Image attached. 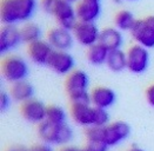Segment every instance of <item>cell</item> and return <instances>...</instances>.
Listing matches in <instances>:
<instances>
[{
  "label": "cell",
  "instance_id": "obj_1",
  "mask_svg": "<svg viewBox=\"0 0 154 151\" xmlns=\"http://www.w3.org/2000/svg\"><path fill=\"white\" fill-rule=\"evenodd\" d=\"M37 10V0H1L0 19L4 25L28 23Z\"/></svg>",
  "mask_w": 154,
  "mask_h": 151
},
{
  "label": "cell",
  "instance_id": "obj_2",
  "mask_svg": "<svg viewBox=\"0 0 154 151\" xmlns=\"http://www.w3.org/2000/svg\"><path fill=\"white\" fill-rule=\"evenodd\" d=\"M42 11L57 20L58 26L72 31L78 23L75 7L66 0H41Z\"/></svg>",
  "mask_w": 154,
  "mask_h": 151
},
{
  "label": "cell",
  "instance_id": "obj_3",
  "mask_svg": "<svg viewBox=\"0 0 154 151\" xmlns=\"http://www.w3.org/2000/svg\"><path fill=\"white\" fill-rule=\"evenodd\" d=\"M38 135L47 145H65L73 138V130L67 123L53 124L45 120L39 124Z\"/></svg>",
  "mask_w": 154,
  "mask_h": 151
},
{
  "label": "cell",
  "instance_id": "obj_4",
  "mask_svg": "<svg viewBox=\"0 0 154 151\" xmlns=\"http://www.w3.org/2000/svg\"><path fill=\"white\" fill-rule=\"evenodd\" d=\"M88 85L90 79L87 73L82 70H73L65 82V88L71 101H91Z\"/></svg>",
  "mask_w": 154,
  "mask_h": 151
},
{
  "label": "cell",
  "instance_id": "obj_5",
  "mask_svg": "<svg viewBox=\"0 0 154 151\" xmlns=\"http://www.w3.org/2000/svg\"><path fill=\"white\" fill-rule=\"evenodd\" d=\"M1 72L4 78L10 83H18L25 80L29 69L24 58L19 56H10L4 59L1 64Z\"/></svg>",
  "mask_w": 154,
  "mask_h": 151
},
{
  "label": "cell",
  "instance_id": "obj_6",
  "mask_svg": "<svg viewBox=\"0 0 154 151\" xmlns=\"http://www.w3.org/2000/svg\"><path fill=\"white\" fill-rule=\"evenodd\" d=\"M131 36L137 44L146 49L154 47V15L137 20L131 30Z\"/></svg>",
  "mask_w": 154,
  "mask_h": 151
},
{
  "label": "cell",
  "instance_id": "obj_7",
  "mask_svg": "<svg viewBox=\"0 0 154 151\" xmlns=\"http://www.w3.org/2000/svg\"><path fill=\"white\" fill-rule=\"evenodd\" d=\"M100 30L95 23H86V21H78L72 30L74 40L78 44L85 47H91L94 44L99 43Z\"/></svg>",
  "mask_w": 154,
  "mask_h": 151
},
{
  "label": "cell",
  "instance_id": "obj_8",
  "mask_svg": "<svg viewBox=\"0 0 154 151\" xmlns=\"http://www.w3.org/2000/svg\"><path fill=\"white\" fill-rule=\"evenodd\" d=\"M131 133V127L125 122H114L103 126V144L107 148L119 145Z\"/></svg>",
  "mask_w": 154,
  "mask_h": 151
},
{
  "label": "cell",
  "instance_id": "obj_9",
  "mask_svg": "<svg viewBox=\"0 0 154 151\" xmlns=\"http://www.w3.org/2000/svg\"><path fill=\"white\" fill-rule=\"evenodd\" d=\"M127 54V69L133 73H142L149 65L148 49L139 44H134L126 52Z\"/></svg>",
  "mask_w": 154,
  "mask_h": 151
},
{
  "label": "cell",
  "instance_id": "obj_10",
  "mask_svg": "<svg viewBox=\"0 0 154 151\" xmlns=\"http://www.w3.org/2000/svg\"><path fill=\"white\" fill-rule=\"evenodd\" d=\"M97 108L91 101H73L71 105V117L80 126L90 127L94 125Z\"/></svg>",
  "mask_w": 154,
  "mask_h": 151
},
{
  "label": "cell",
  "instance_id": "obj_11",
  "mask_svg": "<svg viewBox=\"0 0 154 151\" xmlns=\"http://www.w3.org/2000/svg\"><path fill=\"white\" fill-rule=\"evenodd\" d=\"M47 66L58 75H69L74 67V58L67 51L53 50Z\"/></svg>",
  "mask_w": 154,
  "mask_h": 151
},
{
  "label": "cell",
  "instance_id": "obj_12",
  "mask_svg": "<svg viewBox=\"0 0 154 151\" xmlns=\"http://www.w3.org/2000/svg\"><path fill=\"white\" fill-rule=\"evenodd\" d=\"M46 40L50 43L53 50L68 51L73 46L74 37H73L72 31L58 26V27H54L48 31Z\"/></svg>",
  "mask_w": 154,
  "mask_h": 151
},
{
  "label": "cell",
  "instance_id": "obj_13",
  "mask_svg": "<svg viewBox=\"0 0 154 151\" xmlns=\"http://www.w3.org/2000/svg\"><path fill=\"white\" fill-rule=\"evenodd\" d=\"M74 7L78 21L95 23L101 14L100 0H80Z\"/></svg>",
  "mask_w": 154,
  "mask_h": 151
},
{
  "label": "cell",
  "instance_id": "obj_14",
  "mask_svg": "<svg viewBox=\"0 0 154 151\" xmlns=\"http://www.w3.org/2000/svg\"><path fill=\"white\" fill-rule=\"evenodd\" d=\"M21 116L25 118L27 122L33 124H41L46 120V112L47 106L37 99H29L21 104L20 109Z\"/></svg>",
  "mask_w": 154,
  "mask_h": 151
},
{
  "label": "cell",
  "instance_id": "obj_15",
  "mask_svg": "<svg viewBox=\"0 0 154 151\" xmlns=\"http://www.w3.org/2000/svg\"><path fill=\"white\" fill-rule=\"evenodd\" d=\"M23 43L20 36V28L15 25H4L0 31V53L5 54L14 50Z\"/></svg>",
  "mask_w": 154,
  "mask_h": 151
},
{
  "label": "cell",
  "instance_id": "obj_16",
  "mask_svg": "<svg viewBox=\"0 0 154 151\" xmlns=\"http://www.w3.org/2000/svg\"><path fill=\"white\" fill-rule=\"evenodd\" d=\"M52 52L53 47L50 45V43L42 39L28 44L27 47V54L29 59L37 65H47Z\"/></svg>",
  "mask_w": 154,
  "mask_h": 151
},
{
  "label": "cell",
  "instance_id": "obj_17",
  "mask_svg": "<svg viewBox=\"0 0 154 151\" xmlns=\"http://www.w3.org/2000/svg\"><path fill=\"white\" fill-rule=\"evenodd\" d=\"M91 104L95 108L107 110L108 108L116 104V92L109 88L106 86H98L92 90L90 93Z\"/></svg>",
  "mask_w": 154,
  "mask_h": 151
},
{
  "label": "cell",
  "instance_id": "obj_18",
  "mask_svg": "<svg viewBox=\"0 0 154 151\" xmlns=\"http://www.w3.org/2000/svg\"><path fill=\"white\" fill-rule=\"evenodd\" d=\"M99 43L106 46L109 51L121 49L124 44V37L120 30L116 27H107L100 32Z\"/></svg>",
  "mask_w": 154,
  "mask_h": 151
},
{
  "label": "cell",
  "instance_id": "obj_19",
  "mask_svg": "<svg viewBox=\"0 0 154 151\" xmlns=\"http://www.w3.org/2000/svg\"><path fill=\"white\" fill-rule=\"evenodd\" d=\"M10 95H11L13 101H19L23 104L29 99H33L34 88L31 85V83H28L26 80H21V82L12 84Z\"/></svg>",
  "mask_w": 154,
  "mask_h": 151
},
{
  "label": "cell",
  "instance_id": "obj_20",
  "mask_svg": "<svg viewBox=\"0 0 154 151\" xmlns=\"http://www.w3.org/2000/svg\"><path fill=\"white\" fill-rule=\"evenodd\" d=\"M106 65L113 72H121L127 69V54L121 49L109 51Z\"/></svg>",
  "mask_w": 154,
  "mask_h": 151
},
{
  "label": "cell",
  "instance_id": "obj_21",
  "mask_svg": "<svg viewBox=\"0 0 154 151\" xmlns=\"http://www.w3.org/2000/svg\"><path fill=\"white\" fill-rule=\"evenodd\" d=\"M108 53H109V50L106 46H103V44H100V43H97L93 46L88 47V50H87V60H88V63L91 65L100 66V65L106 64L107 58H108Z\"/></svg>",
  "mask_w": 154,
  "mask_h": 151
},
{
  "label": "cell",
  "instance_id": "obj_22",
  "mask_svg": "<svg viewBox=\"0 0 154 151\" xmlns=\"http://www.w3.org/2000/svg\"><path fill=\"white\" fill-rule=\"evenodd\" d=\"M135 23H137V19L134 18V14L128 10H121L114 17V25L121 32L122 31L131 32L133 26L135 25Z\"/></svg>",
  "mask_w": 154,
  "mask_h": 151
},
{
  "label": "cell",
  "instance_id": "obj_23",
  "mask_svg": "<svg viewBox=\"0 0 154 151\" xmlns=\"http://www.w3.org/2000/svg\"><path fill=\"white\" fill-rule=\"evenodd\" d=\"M20 36L23 43H34L41 39V28L34 23H25L20 28Z\"/></svg>",
  "mask_w": 154,
  "mask_h": 151
},
{
  "label": "cell",
  "instance_id": "obj_24",
  "mask_svg": "<svg viewBox=\"0 0 154 151\" xmlns=\"http://www.w3.org/2000/svg\"><path fill=\"white\" fill-rule=\"evenodd\" d=\"M66 119H67V116H66V112L61 106H58V105L47 106L46 122H50L53 124H65Z\"/></svg>",
  "mask_w": 154,
  "mask_h": 151
},
{
  "label": "cell",
  "instance_id": "obj_25",
  "mask_svg": "<svg viewBox=\"0 0 154 151\" xmlns=\"http://www.w3.org/2000/svg\"><path fill=\"white\" fill-rule=\"evenodd\" d=\"M11 95H7L6 92H1L0 95V109L1 111H6L11 105Z\"/></svg>",
  "mask_w": 154,
  "mask_h": 151
},
{
  "label": "cell",
  "instance_id": "obj_26",
  "mask_svg": "<svg viewBox=\"0 0 154 151\" xmlns=\"http://www.w3.org/2000/svg\"><path fill=\"white\" fill-rule=\"evenodd\" d=\"M82 151H107V146L98 143H87V145L82 148Z\"/></svg>",
  "mask_w": 154,
  "mask_h": 151
},
{
  "label": "cell",
  "instance_id": "obj_27",
  "mask_svg": "<svg viewBox=\"0 0 154 151\" xmlns=\"http://www.w3.org/2000/svg\"><path fill=\"white\" fill-rule=\"evenodd\" d=\"M146 99H147V103L152 108H154V84H152L146 90Z\"/></svg>",
  "mask_w": 154,
  "mask_h": 151
},
{
  "label": "cell",
  "instance_id": "obj_28",
  "mask_svg": "<svg viewBox=\"0 0 154 151\" xmlns=\"http://www.w3.org/2000/svg\"><path fill=\"white\" fill-rule=\"evenodd\" d=\"M29 151H52V149L47 145V144H39L33 148H31Z\"/></svg>",
  "mask_w": 154,
  "mask_h": 151
},
{
  "label": "cell",
  "instance_id": "obj_29",
  "mask_svg": "<svg viewBox=\"0 0 154 151\" xmlns=\"http://www.w3.org/2000/svg\"><path fill=\"white\" fill-rule=\"evenodd\" d=\"M59 151H82V148L80 149V148H77V146H64V148H61Z\"/></svg>",
  "mask_w": 154,
  "mask_h": 151
},
{
  "label": "cell",
  "instance_id": "obj_30",
  "mask_svg": "<svg viewBox=\"0 0 154 151\" xmlns=\"http://www.w3.org/2000/svg\"><path fill=\"white\" fill-rule=\"evenodd\" d=\"M8 151H29V150H27L24 146H13Z\"/></svg>",
  "mask_w": 154,
  "mask_h": 151
},
{
  "label": "cell",
  "instance_id": "obj_31",
  "mask_svg": "<svg viewBox=\"0 0 154 151\" xmlns=\"http://www.w3.org/2000/svg\"><path fill=\"white\" fill-rule=\"evenodd\" d=\"M127 151H145V150H142V149L138 148V146H133V148H131V149L127 150Z\"/></svg>",
  "mask_w": 154,
  "mask_h": 151
},
{
  "label": "cell",
  "instance_id": "obj_32",
  "mask_svg": "<svg viewBox=\"0 0 154 151\" xmlns=\"http://www.w3.org/2000/svg\"><path fill=\"white\" fill-rule=\"evenodd\" d=\"M66 1H68V2H71V4H77L80 0H66Z\"/></svg>",
  "mask_w": 154,
  "mask_h": 151
},
{
  "label": "cell",
  "instance_id": "obj_33",
  "mask_svg": "<svg viewBox=\"0 0 154 151\" xmlns=\"http://www.w3.org/2000/svg\"><path fill=\"white\" fill-rule=\"evenodd\" d=\"M128 1H133V0H128Z\"/></svg>",
  "mask_w": 154,
  "mask_h": 151
}]
</instances>
